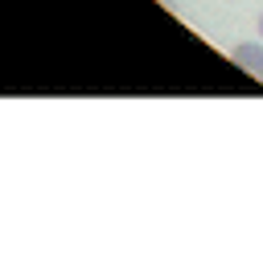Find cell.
Instances as JSON below:
<instances>
[{
	"label": "cell",
	"instance_id": "obj_3",
	"mask_svg": "<svg viewBox=\"0 0 263 263\" xmlns=\"http://www.w3.org/2000/svg\"><path fill=\"white\" fill-rule=\"evenodd\" d=\"M164 4H177V0H164Z\"/></svg>",
	"mask_w": 263,
	"mask_h": 263
},
{
	"label": "cell",
	"instance_id": "obj_1",
	"mask_svg": "<svg viewBox=\"0 0 263 263\" xmlns=\"http://www.w3.org/2000/svg\"><path fill=\"white\" fill-rule=\"evenodd\" d=\"M230 58H234V66H242L251 78L263 82V37H259V41H238V45H230Z\"/></svg>",
	"mask_w": 263,
	"mask_h": 263
},
{
	"label": "cell",
	"instance_id": "obj_2",
	"mask_svg": "<svg viewBox=\"0 0 263 263\" xmlns=\"http://www.w3.org/2000/svg\"><path fill=\"white\" fill-rule=\"evenodd\" d=\"M259 37H263V12H259Z\"/></svg>",
	"mask_w": 263,
	"mask_h": 263
}]
</instances>
